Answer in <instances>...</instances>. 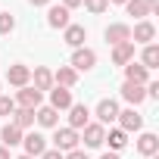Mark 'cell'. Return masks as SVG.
I'll use <instances>...</instances> for the list:
<instances>
[{"instance_id":"cell-1","label":"cell","mask_w":159,"mask_h":159,"mask_svg":"<svg viewBox=\"0 0 159 159\" xmlns=\"http://www.w3.org/2000/svg\"><path fill=\"white\" fill-rule=\"evenodd\" d=\"M78 131H72L69 125L66 128H56V134H53V143H56V150L59 153H69V150H78Z\"/></svg>"},{"instance_id":"cell-2","label":"cell","mask_w":159,"mask_h":159,"mask_svg":"<svg viewBox=\"0 0 159 159\" xmlns=\"http://www.w3.org/2000/svg\"><path fill=\"white\" fill-rule=\"evenodd\" d=\"M81 131H84V134H81V140H84V147H88V150H97V147H103L106 128H103L100 122H88Z\"/></svg>"},{"instance_id":"cell-3","label":"cell","mask_w":159,"mask_h":159,"mask_svg":"<svg viewBox=\"0 0 159 159\" xmlns=\"http://www.w3.org/2000/svg\"><path fill=\"white\" fill-rule=\"evenodd\" d=\"M97 66V53L91 50V47H78L75 53H72V69L75 72H91Z\"/></svg>"},{"instance_id":"cell-4","label":"cell","mask_w":159,"mask_h":159,"mask_svg":"<svg viewBox=\"0 0 159 159\" xmlns=\"http://www.w3.org/2000/svg\"><path fill=\"white\" fill-rule=\"evenodd\" d=\"M153 38H156V25L150 22V19H143V22H137L134 28H131V44H153Z\"/></svg>"},{"instance_id":"cell-5","label":"cell","mask_w":159,"mask_h":159,"mask_svg":"<svg viewBox=\"0 0 159 159\" xmlns=\"http://www.w3.org/2000/svg\"><path fill=\"white\" fill-rule=\"evenodd\" d=\"M41 100H44V94H41V91H34L31 84L19 88V94H16V106H22V109H38V106H41Z\"/></svg>"},{"instance_id":"cell-6","label":"cell","mask_w":159,"mask_h":159,"mask_svg":"<svg viewBox=\"0 0 159 159\" xmlns=\"http://www.w3.org/2000/svg\"><path fill=\"white\" fill-rule=\"evenodd\" d=\"M116 119H119V103H116L112 97H103V100L97 103V122L106 128V125L116 122Z\"/></svg>"},{"instance_id":"cell-7","label":"cell","mask_w":159,"mask_h":159,"mask_svg":"<svg viewBox=\"0 0 159 159\" xmlns=\"http://www.w3.org/2000/svg\"><path fill=\"white\" fill-rule=\"evenodd\" d=\"M22 147H25V156L38 159V156L47 150V137H44V134H38V131H31V134H22Z\"/></svg>"},{"instance_id":"cell-8","label":"cell","mask_w":159,"mask_h":159,"mask_svg":"<svg viewBox=\"0 0 159 159\" xmlns=\"http://www.w3.org/2000/svg\"><path fill=\"white\" fill-rule=\"evenodd\" d=\"M88 122H91V109H88L84 103H72V106H69V128H72V131H81Z\"/></svg>"},{"instance_id":"cell-9","label":"cell","mask_w":159,"mask_h":159,"mask_svg":"<svg viewBox=\"0 0 159 159\" xmlns=\"http://www.w3.org/2000/svg\"><path fill=\"white\" fill-rule=\"evenodd\" d=\"M7 81H10L13 88H25V84L31 81V69L22 66V62H13V66L7 69Z\"/></svg>"},{"instance_id":"cell-10","label":"cell","mask_w":159,"mask_h":159,"mask_svg":"<svg viewBox=\"0 0 159 159\" xmlns=\"http://www.w3.org/2000/svg\"><path fill=\"white\" fill-rule=\"evenodd\" d=\"M103 38L116 47V44H128L131 41V25H125V22H116V25H109L106 31H103Z\"/></svg>"},{"instance_id":"cell-11","label":"cell","mask_w":159,"mask_h":159,"mask_svg":"<svg viewBox=\"0 0 159 159\" xmlns=\"http://www.w3.org/2000/svg\"><path fill=\"white\" fill-rule=\"evenodd\" d=\"M119 128L128 134V131H140L143 128V116L134 112V109H119Z\"/></svg>"},{"instance_id":"cell-12","label":"cell","mask_w":159,"mask_h":159,"mask_svg":"<svg viewBox=\"0 0 159 159\" xmlns=\"http://www.w3.org/2000/svg\"><path fill=\"white\" fill-rule=\"evenodd\" d=\"M62 31H66V34H62V41H66L72 50L84 47V41H88V28H84V25H66Z\"/></svg>"},{"instance_id":"cell-13","label":"cell","mask_w":159,"mask_h":159,"mask_svg":"<svg viewBox=\"0 0 159 159\" xmlns=\"http://www.w3.org/2000/svg\"><path fill=\"white\" fill-rule=\"evenodd\" d=\"M122 100H125V103H131V109H134V106H140V103L147 100L143 84H131V81H125V84H122Z\"/></svg>"},{"instance_id":"cell-14","label":"cell","mask_w":159,"mask_h":159,"mask_svg":"<svg viewBox=\"0 0 159 159\" xmlns=\"http://www.w3.org/2000/svg\"><path fill=\"white\" fill-rule=\"evenodd\" d=\"M72 103H75V100H72V91H69V88H56V84L50 88V106H53L56 112H59V109H69Z\"/></svg>"},{"instance_id":"cell-15","label":"cell","mask_w":159,"mask_h":159,"mask_svg":"<svg viewBox=\"0 0 159 159\" xmlns=\"http://www.w3.org/2000/svg\"><path fill=\"white\" fill-rule=\"evenodd\" d=\"M137 153H140V156H147V159H153V156L159 153V137H156V134H150V131H143V134L137 137Z\"/></svg>"},{"instance_id":"cell-16","label":"cell","mask_w":159,"mask_h":159,"mask_svg":"<svg viewBox=\"0 0 159 159\" xmlns=\"http://www.w3.org/2000/svg\"><path fill=\"white\" fill-rule=\"evenodd\" d=\"M75 81H78V72H75L72 66H59V69L53 72V84H56V88H69V91H72Z\"/></svg>"},{"instance_id":"cell-17","label":"cell","mask_w":159,"mask_h":159,"mask_svg":"<svg viewBox=\"0 0 159 159\" xmlns=\"http://www.w3.org/2000/svg\"><path fill=\"white\" fill-rule=\"evenodd\" d=\"M47 25L50 28H66V25H72V19H69V10L59 3V7H50L47 10Z\"/></svg>"},{"instance_id":"cell-18","label":"cell","mask_w":159,"mask_h":159,"mask_svg":"<svg viewBox=\"0 0 159 159\" xmlns=\"http://www.w3.org/2000/svg\"><path fill=\"white\" fill-rule=\"evenodd\" d=\"M125 81H131V84H147V81H150V72H147L140 62L131 59V62L125 66Z\"/></svg>"},{"instance_id":"cell-19","label":"cell","mask_w":159,"mask_h":159,"mask_svg":"<svg viewBox=\"0 0 159 159\" xmlns=\"http://www.w3.org/2000/svg\"><path fill=\"white\" fill-rule=\"evenodd\" d=\"M31 81H34V91H41V94H44V91H50V88H53V72H50L47 66H38V69L31 72Z\"/></svg>"},{"instance_id":"cell-20","label":"cell","mask_w":159,"mask_h":159,"mask_svg":"<svg viewBox=\"0 0 159 159\" xmlns=\"http://www.w3.org/2000/svg\"><path fill=\"white\" fill-rule=\"evenodd\" d=\"M34 119H38L41 128H56V125H59V112H56L53 106H38V109H34Z\"/></svg>"},{"instance_id":"cell-21","label":"cell","mask_w":159,"mask_h":159,"mask_svg":"<svg viewBox=\"0 0 159 159\" xmlns=\"http://www.w3.org/2000/svg\"><path fill=\"white\" fill-rule=\"evenodd\" d=\"M125 10H128V16H134L137 22H143L147 16H153L150 0H128V3H125Z\"/></svg>"},{"instance_id":"cell-22","label":"cell","mask_w":159,"mask_h":159,"mask_svg":"<svg viewBox=\"0 0 159 159\" xmlns=\"http://www.w3.org/2000/svg\"><path fill=\"white\" fill-rule=\"evenodd\" d=\"M131 59H134V44H131V41H128V44H116V47H112V62H116V66H122V69H125Z\"/></svg>"},{"instance_id":"cell-23","label":"cell","mask_w":159,"mask_h":159,"mask_svg":"<svg viewBox=\"0 0 159 159\" xmlns=\"http://www.w3.org/2000/svg\"><path fill=\"white\" fill-rule=\"evenodd\" d=\"M0 140H3V147H7V150H10V147H19V143H22V131H19L13 122H7V125H3V131H0Z\"/></svg>"},{"instance_id":"cell-24","label":"cell","mask_w":159,"mask_h":159,"mask_svg":"<svg viewBox=\"0 0 159 159\" xmlns=\"http://www.w3.org/2000/svg\"><path fill=\"white\" fill-rule=\"evenodd\" d=\"M13 125H16L19 131L31 128V125H34V109H22V106H16V109H13Z\"/></svg>"},{"instance_id":"cell-25","label":"cell","mask_w":159,"mask_h":159,"mask_svg":"<svg viewBox=\"0 0 159 159\" xmlns=\"http://www.w3.org/2000/svg\"><path fill=\"white\" fill-rule=\"evenodd\" d=\"M106 140H109V150H112V153H119V150L128 147V134H125L122 128H112V131L103 137V143H106Z\"/></svg>"},{"instance_id":"cell-26","label":"cell","mask_w":159,"mask_h":159,"mask_svg":"<svg viewBox=\"0 0 159 159\" xmlns=\"http://www.w3.org/2000/svg\"><path fill=\"white\" fill-rule=\"evenodd\" d=\"M140 66H143L147 72H153V69L159 66V47H156V44H147V47H143V56H140Z\"/></svg>"},{"instance_id":"cell-27","label":"cell","mask_w":159,"mask_h":159,"mask_svg":"<svg viewBox=\"0 0 159 159\" xmlns=\"http://www.w3.org/2000/svg\"><path fill=\"white\" fill-rule=\"evenodd\" d=\"M81 3H84V10H88V13L100 16V13H106V7H109V0H81Z\"/></svg>"},{"instance_id":"cell-28","label":"cell","mask_w":159,"mask_h":159,"mask_svg":"<svg viewBox=\"0 0 159 159\" xmlns=\"http://www.w3.org/2000/svg\"><path fill=\"white\" fill-rule=\"evenodd\" d=\"M13 28H16V19L10 13H0V34H10Z\"/></svg>"},{"instance_id":"cell-29","label":"cell","mask_w":159,"mask_h":159,"mask_svg":"<svg viewBox=\"0 0 159 159\" xmlns=\"http://www.w3.org/2000/svg\"><path fill=\"white\" fill-rule=\"evenodd\" d=\"M13 109H16V100L0 94V116H13Z\"/></svg>"},{"instance_id":"cell-30","label":"cell","mask_w":159,"mask_h":159,"mask_svg":"<svg viewBox=\"0 0 159 159\" xmlns=\"http://www.w3.org/2000/svg\"><path fill=\"white\" fill-rule=\"evenodd\" d=\"M62 159H88V153L84 150H69V153H62Z\"/></svg>"},{"instance_id":"cell-31","label":"cell","mask_w":159,"mask_h":159,"mask_svg":"<svg viewBox=\"0 0 159 159\" xmlns=\"http://www.w3.org/2000/svg\"><path fill=\"white\" fill-rule=\"evenodd\" d=\"M38 159H62V153H59V150H44Z\"/></svg>"},{"instance_id":"cell-32","label":"cell","mask_w":159,"mask_h":159,"mask_svg":"<svg viewBox=\"0 0 159 159\" xmlns=\"http://www.w3.org/2000/svg\"><path fill=\"white\" fill-rule=\"evenodd\" d=\"M62 7L66 10H75V7H81V0H62Z\"/></svg>"},{"instance_id":"cell-33","label":"cell","mask_w":159,"mask_h":159,"mask_svg":"<svg viewBox=\"0 0 159 159\" xmlns=\"http://www.w3.org/2000/svg\"><path fill=\"white\" fill-rule=\"evenodd\" d=\"M31 7H50V0H28Z\"/></svg>"},{"instance_id":"cell-34","label":"cell","mask_w":159,"mask_h":159,"mask_svg":"<svg viewBox=\"0 0 159 159\" xmlns=\"http://www.w3.org/2000/svg\"><path fill=\"white\" fill-rule=\"evenodd\" d=\"M0 159H13V156H10V150H7L3 143H0Z\"/></svg>"},{"instance_id":"cell-35","label":"cell","mask_w":159,"mask_h":159,"mask_svg":"<svg viewBox=\"0 0 159 159\" xmlns=\"http://www.w3.org/2000/svg\"><path fill=\"white\" fill-rule=\"evenodd\" d=\"M100 159H119V153H103Z\"/></svg>"},{"instance_id":"cell-36","label":"cell","mask_w":159,"mask_h":159,"mask_svg":"<svg viewBox=\"0 0 159 159\" xmlns=\"http://www.w3.org/2000/svg\"><path fill=\"white\" fill-rule=\"evenodd\" d=\"M109 3H128V0H109Z\"/></svg>"},{"instance_id":"cell-37","label":"cell","mask_w":159,"mask_h":159,"mask_svg":"<svg viewBox=\"0 0 159 159\" xmlns=\"http://www.w3.org/2000/svg\"><path fill=\"white\" fill-rule=\"evenodd\" d=\"M16 159H31V156H25V153H22V156H16Z\"/></svg>"}]
</instances>
